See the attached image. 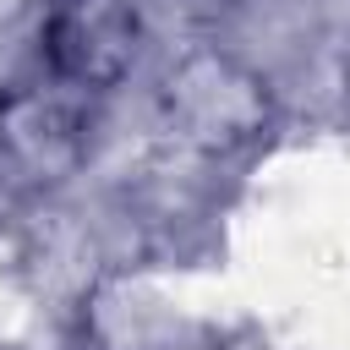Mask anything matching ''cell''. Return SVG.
Returning a JSON list of instances; mask_svg holds the SVG:
<instances>
[{
    "mask_svg": "<svg viewBox=\"0 0 350 350\" xmlns=\"http://www.w3.org/2000/svg\"><path fill=\"white\" fill-rule=\"evenodd\" d=\"M142 44L137 0H44L38 5V60L44 77L93 98L109 93Z\"/></svg>",
    "mask_w": 350,
    "mask_h": 350,
    "instance_id": "obj_1",
    "label": "cell"
},
{
    "mask_svg": "<svg viewBox=\"0 0 350 350\" xmlns=\"http://www.w3.org/2000/svg\"><path fill=\"white\" fill-rule=\"evenodd\" d=\"M0 137L38 175L71 170L82 153V93H71L60 82H49L44 93H33V88L11 93L0 104Z\"/></svg>",
    "mask_w": 350,
    "mask_h": 350,
    "instance_id": "obj_2",
    "label": "cell"
}]
</instances>
